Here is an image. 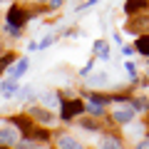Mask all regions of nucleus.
<instances>
[{"mask_svg": "<svg viewBox=\"0 0 149 149\" xmlns=\"http://www.w3.org/2000/svg\"><path fill=\"white\" fill-rule=\"evenodd\" d=\"M27 20H30V13H27L22 5L13 3V5L8 8V13H5V22H10V25H15V27H25Z\"/></svg>", "mask_w": 149, "mask_h": 149, "instance_id": "obj_4", "label": "nucleus"}, {"mask_svg": "<svg viewBox=\"0 0 149 149\" xmlns=\"http://www.w3.org/2000/svg\"><path fill=\"white\" fill-rule=\"evenodd\" d=\"M42 102L47 107H52V109H60V102H62V97L57 95V92H45L42 95Z\"/></svg>", "mask_w": 149, "mask_h": 149, "instance_id": "obj_16", "label": "nucleus"}, {"mask_svg": "<svg viewBox=\"0 0 149 149\" xmlns=\"http://www.w3.org/2000/svg\"><path fill=\"white\" fill-rule=\"evenodd\" d=\"M92 67H95V62H92V60H90V62H87L85 67L80 70V74H82V77H90V72H92Z\"/></svg>", "mask_w": 149, "mask_h": 149, "instance_id": "obj_24", "label": "nucleus"}, {"mask_svg": "<svg viewBox=\"0 0 149 149\" xmlns=\"http://www.w3.org/2000/svg\"><path fill=\"white\" fill-rule=\"evenodd\" d=\"M62 3H65V0H47V8H50V10H57Z\"/></svg>", "mask_w": 149, "mask_h": 149, "instance_id": "obj_27", "label": "nucleus"}, {"mask_svg": "<svg viewBox=\"0 0 149 149\" xmlns=\"http://www.w3.org/2000/svg\"><path fill=\"white\" fill-rule=\"evenodd\" d=\"M8 124H10V127H15L17 132H22L25 137L32 132V127H35V122H32L30 114H13V117L8 119Z\"/></svg>", "mask_w": 149, "mask_h": 149, "instance_id": "obj_5", "label": "nucleus"}, {"mask_svg": "<svg viewBox=\"0 0 149 149\" xmlns=\"http://www.w3.org/2000/svg\"><path fill=\"white\" fill-rule=\"evenodd\" d=\"M80 127L87 129V132H102V127H100V122H97V117H92V119H82Z\"/></svg>", "mask_w": 149, "mask_h": 149, "instance_id": "obj_21", "label": "nucleus"}, {"mask_svg": "<svg viewBox=\"0 0 149 149\" xmlns=\"http://www.w3.org/2000/svg\"><path fill=\"white\" fill-rule=\"evenodd\" d=\"M147 77H149V57H147Z\"/></svg>", "mask_w": 149, "mask_h": 149, "instance_id": "obj_29", "label": "nucleus"}, {"mask_svg": "<svg viewBox=\"0 0 149 149\" xmlns=\"http://www.w3.org/2000/svg\"><path fill=\"white\" fill-rule=\"evenodd\" d=\"M144 114H147V134H149V109L144 112Z\"/></svg>", "mask_w": 149, "mask_h": 149, "instance_id": "obj_28", "label": "nucleus"}, {"mask_svg": "<svg viewBox=\"0 0 149 149\" xmlns=\"http://www.w3.org/2000/svg\"><path fill=\"white\" fill-rule=\"evenodd\" d=\"M124 70H127V74H129V80H137V67H134V65L132 62H127V65H124Z\"/></svg>", "mask_w": 149, "mask_h": 149, "instance_id": "obj_23", "label": "nucleus"}, {"mask_svg": "<svg viewBox=\"0 0 149 149\" xmlns=\"http://www.w3.org/2000/svg\"><path fill=\"white\" fill-rule=\"evenodd\" d=\"M15 60H17V55L13 52V50H10V52H5V55H0V74H3V70H5V67H10Z\"/></svg>", "mask_w": 149, "mask_h": 149, "instance_id": "obj_20", "label": "nucleus"}, {"mask_svg": "<svg viewBox=\"0 0 149 149\" xmlns=\"http://www.w3.org/2000/svg\"><path fill=\"white\" fill-rule=\"evenodd\" d=\"M52 42H55V37H52V35H47V37H45V40H42V42H40V50L50 47V45H52Z\"/></svg>", "mask_w": 149, "mask_h": 149, "instance_id": "obj_26", "label": "nucleus"}, {"mask_svg": "<svg viewBox=\"0 0 149 149\" xmlns=\"http://www.w3.org/2000/svg\"><path fill=\"white\" fill-rule=\"evenodd\" d=\"M104 107H107V104L90 100V104H85V112H87V114H92V117H104Z\"/></svg>", "mask_w": 149, "mask_h": 149, "instance_id": "obj_13", "label": "nucleus"}, {"mask_svg": "<svg viewBox=\"0 0 149 149\" xmlns=\"http://www.w3.org/2000/svg\"><path fill=\"white\" fill-rule=\"evenodd\" d=\"M122 10L127 13V17L129 15H137V13H144V10H149V0H124Z\"/></svg>", "mask_w": 149, "mask_h": 149, "instance_id": "obj_8", "label": "nucleus"}, {"mask_svg": "<svg viewBox=\"0 0 149 149\" xmlns=\"http://www.w3.org/2000/svg\"><path fill=\"white\" fill-rule=\"evenodd\" d=\"M124 32L127 35H144V32H149V10L129 15L127 25H124Z\"/></svg>", "mask_w": 149, "mask_h": 149, "instance_id": "obj_2", "label": "nucleus"}, {"mask_svg": "<svg viewBox=\"0 0 149 149\" xmlns=\"http://www.w3.org/2000/svg\"><path fill=\"white\" fill-rule=\"evenodd\" d=\"M27 67H30V60L27 57H17L15 62L10 65V70H8V77H10V80H20L22 74L27 72Z\"/></svg>", "mask_w": 149, "mask_h": 149, "instance_id": "obj_7", "label": "nucleus"}, {"mask_svg": "<svg viewBox=\"0 0 149 149\" xmlns=\"http://www.w3.org/2000/svg\"><path fill=\"white\" fill-rule=\"evenodd\" d=\"M95 55L100 60H109V42L107 40H97L95 42Z\"/></svg>", "mask_w": 149, "mask_h": 149, "instance_id": "obj_14", "label": "nucleus"}, {"mask_svg": "<svg viewBox=\"0 0 149 149\" xmlns=\"http://www.w3.org/2000/svg\"><path fill=\"white\" fill-rule=\"evenodd\" d=\"M0 52H3V42H0Z\"/></svg>", "mask_w": 149, "mask_h": 149, "instance_id": "obj_31", "label": "nucleus"}, {"mask_svg": "<svg viewBox=\"0 0 149 149\" xmlns=\"http://www.w3.org/2000/svg\"><path fill=\"white\" fill-rule=\"evenodd\" d=\"M102 147H114V149H119L122 147V139L119 137H114V134H102Z\"/></svg>", "mask_w": 149, "mask_h": 149, "instance_id": "obj_18", "label": "nucleus"}, {"mask_svg": "<svg viewBox=\"0 0 149 149\" xmlns=\"http://www.w3.org/2000/svg\"><path fill=\"white\" fill-rule=\"evenodd\" d=\"M129 102H132V107L137 112H147L149 109V97H132Z\"/></svg>", "mask_w": 149, "mask_h": 149, "instance_id": "obj_19", "label": "nucleus"}, {"mask_svg": "<svg viewBox=\"0 0 149 149\" xmlns=\"http://www.w3.org/2000/svg\"><path fill=\"white\" fill-rule=\"evenodd\" d=\"M20 142V139H17V132L15 129H0V144H3V147H10V144H17Z\"/></svg>", "mask_w": 149, "mask_h": 149, "instance_id": "obj_10", "label": "nucleus"}, {"mask_svg": "<svg viewBox=\"0 0 149 149\" xmlns=\"http://www.w3.org/2000/svg\"><path fill=\"white\" fill-rule=\"evenodd\" d=\"M122 52H124V57H132V55L137 52V47H134V45H124V47H122Z\"/></svg>", "mask_w": 149, "mask_h": 149, "instance_id": "obj_25", "label": "nucleus"}, {"mask_svg": "<svg viewBox=\"0 0 149 149\" xmlns=\"http://www.w3.org/2000/svg\"><path fill=\"white\" fill-rule=\"evenodd\" d=\"M27 137H32V139H37V142H50V137H52V134H50V129H42V127H32V132L27 134Z\"/></svg>", "mask_w": 149, "mask_h": 149, "instance_id": "obj_15", "label": "nucleus"}, {"mask_svg": "<svg viewBox=\"0 0 149 149\" xmlns=\"http://www.w3.org/2000/svg\"><path fill=\"white\" fill-rule=\"evenodd\" d=\"M17 90H20V87H17V80H10V77H8L5 82H0V97H3V100H13V97L17 95Z\"/></svg>", "mask_w": 149, "mask_h": 149, "instance_id": "obj_9", "label": "nucleus"}, {"mask_svg": "<svg viewBox=\"0 0 149 149\" xmlns=\"http://www.w3.org/2000/svg\"><path fill=\"white\" fill-rule=\"evenodd\" d=\"M57 144L62 149H80V142H77L74 137H70V134H62V137L57 139Z\"/></svg>", "mask_w": 149, "mask_h": 149, "instance_id": "obj_17", "label": "nucleus"}, {"mask_svg": "<svg viewBox=\"0 0 149 149\" xmlns=\"http://www.w3.org/2000/svg\"><path fill=\"white\" fill-rule=\"evenodd\" d=\"M27 114H30L32 119H37L40 124H47V127L55 122V114H52L50 109H45V107H30V109H27Z\"/></svg>", "mask_w": 149, "mask_h": 149, "instance_id": "obj_6", "label": "nucleus"}, {"mask_svg": "<svg viewBox=\"0 0 149 149\" xmlns=\"http://www.w3.org/2000/svg\"><path fill=\"white\" fill-rule=\"evenodd\" d=\"M134 117H137V109L132 107V102H129V100L112 109V119H114L117 124H132Z\"/></svg>", "mask_w": 149, "mask_h": 149, "instance_id": "obj_3", "label": "nucleus"}, {"mask_svg": "<svg viewBox=\"0 0 149 149\" xmlns=\"http://www.w3.org/2000/svg\"><path fill=\"white\" fill-rule=\"evenodd\" d=\"M80 114H85V102L82 100H62L60 102V119L62 122H72Z\"/></svg>", "mask_w": 149, "mask_h": 149, "instance_id": "obj_1", "label": "nucleus"}, {"mask_svg": "<svg viewBox=\"0 0 149 149\" xmlns=\"http://www.w3.org/2000/svg\"><path fill=\"white\" fill-rule=\"evenodd\" d=\"M32 3H45V0H32Z\"/></svg>", "mask_w": 149, "mask_h": 149, "instance_id": "obj_30", "label": "nucleus"}, {"mask_svg": "<svg viewBox=\"0 0 149 149\" xmlns=\"http://www.w3.org/2000/svg\"><path fill=\"white\" fill-rule=\"evenodd\" d=\"M134 47H137V52H139V55L149 57V32H144V35H137V42H134Z\"/></svg>", "mask_w": 149, "mask_h": 149, "instance_id": "obj_12", "label": "nucleus"}, {"mask_svg": "<svg viewBox=\"0 0 149 149\" xmlns=\"http://www.w3.org/2000/svg\"><path fill=\"white\" fill-rule=\"evenodd\" d=\"M5 32L10 37H20L22 35V27H15V25H10V22H5Z\"/></svg>", "mask_w": 149, "mask_h": 149, "instance_id": "obj_22", "label": "nucleus"}, {"mask_svg": "<svg viewBox=\"0 0 149 149\" xmlns=\"http://www.w3.org/2000/svg\"><path fill=\"white\" fill-rule=\"evenodd\" d=\"M107 80H109V74H107V72H95V74L90 72L87 87H90V90H95V87H102V85H107Z\"/></svg>", "mask_w": 149, "mask_h": 149, "instance_id": "obj_11", "label": "nucleus"}]
</instances>
